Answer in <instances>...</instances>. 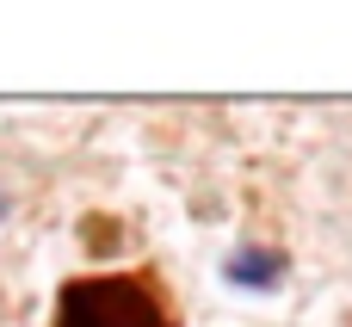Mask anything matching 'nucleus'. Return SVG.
I'll return each mask as SVG.
<instances>
[{
	"mask_svg": "<svg viewBox=\"0 0 352 327\" xmlns=\"http://www.w3.org/2000/svg\"><path fill=\"white\" fill-rule=\"evenodd\" d=\"M56 327H173L161 315V303L130 284V278H87L68 284L56 303Z\"/></svg>",
	"mask_w": 352,
	"mask_h": 327,
	"instance_id": "obj_1",
	"label": "nucleus"
},
{
	"mask_svg": "<svg viewBox=\"0 0 352 327\" xmlns=\"http://www.w3.org/2000/svg\"><path fill=\"white\" fill-rule=\"evenodd\" d=\"M223 278L235 291H278L285 284V253L278 247H235L229 266H223Z\"/></svg>",
	"mask_w": 352,
	"mask_h": 327,
	"instance_id": "obj_2",
	"label": "nucleus"
},
{
	"mask_svg": "<svg viewBox=\"0 0 352 327\" xmlns=\"http://www.w3.org/2000/svg\"><path fill=\"white\" fill-rule=\"evenodd\" d=\"M6 210H12V198H6V192H0V223H6Z\"/></svg>",
	"mask_w": 352,
	"mask_h": 327,
	"instance_id": "obj_3",
	"label": "nucleus"
}]
</instances>
